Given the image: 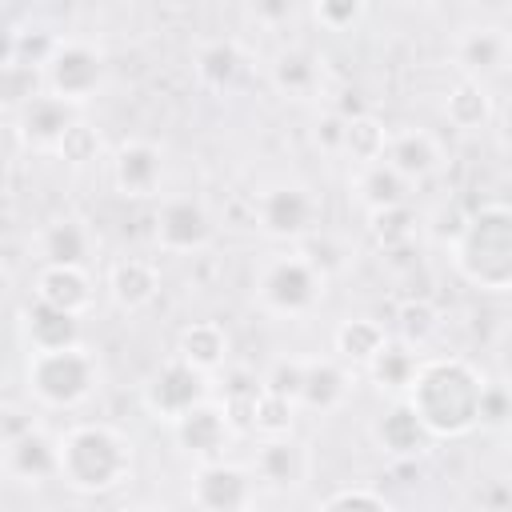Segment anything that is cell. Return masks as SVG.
<instances>
[{
    "label": "cell",
    "instance_id": "36",
    "mask_svg": "<svg viewBox=\"0 0 512 512\" xmlns=\"http://www.w3.org/2000/svg\"><path fill=\"white\" fill-rule=\"evenodd\" d=\"M316 512H396V508H392V500H384V492L364 488V484H352V488L328 492Z\"/></svg>",
    "mask_w": 512,
    "mask_h": 512
},
{
    "label": "cell",
    "instance_id": "43",
    "mask_svg": "<svg viewBox=\"0 0 512 512\" xmlns=\"http://www.w3.org/2000/svg\"><path fill=\"white\" fill-rule=\"evenodd\" d=\"M248 512H272V508H260V504H252V508H248Z\"/></svg>",
    "mask_w": 512,
    "mask_h": 512
},
{
    "label": "cell",
    "instance_id": "7",
    "mask_svg": "<svg viewBox=\"0 0 512 512\" xmlns=\"http://www.w3.org/2000/svg\"><path fill=\"white\" fill-rule=\"evenodd\" d=\"M104 72H108V64H104V52H100L96 44L60 40L56 56H52L48 68H44V92H48V96H60V100H68V104L80 108L84 100H92V96L100 92Z\"/></svg>",
    "mask_w": 512,
    "mask_h": 512
},
{
    "label": "cell",
    "instance_id": "1",
    "mask_svg": "<svg viewBox=\"0 0 512 512\" xmlns=\"http://www.w3.org/2000/svg\"><path fill=\"white\" fill-rule=\"evenodd\" d=\"M484 388V372L464 356H424L404 400L424 420L432 440H460L480 428Z\"/></svg>",
    "mask_w": 512,
    "mask_h": 512
},
{
    "label": "cell",
    "instance_id": "11",
    "mask_svg": "<svg viewBox=\"0 0 512 512\" xmlns=\"http://www.w3.org/2000/svg\"><path fill=\"white\" fill-rule=\"evenodd\" d=\"M0 464H4V476L12 484H24V488L60 480V436H52L40 424H32L28 432L4 440Z\"/></svg>",
    "mask_w": 512,
    "mask_h": 512
},
{
    "label": "cell",
    "instance_id": "45",
    "mask_svg": "<svg viewBox=\"0 0 512 512\" xmlns=\"http://www.w3.org/2000/svg\"><path fill=\"white\" fill-rule=\"evenodd\" d=\"M8 512H20V508H8Z\"/></svg>",
    "mask_w": 512,
    "mask_h": 512
},
{
    "label": "cell",
    "instance_id": "31",
    "mask_svg": "<svg viewBox=\"0 0 512 512\" xmlns=\"http://www.w3.org/2000/svg\"><path fill=\"white\" fill-rule=\"evenodd\" d=\"M272 84L288 100H312L320 92V68L308 52H280L272 64Z\"/></svg>",
    "mask_w": 512,
    "mask_h": 512
},
{
    "label": "cell",
    "instance_id": "21",
    "mask_svg": "<svg viewBox=\"0 0 512 512\" xmlns=\"http://www.w3.org/2000/svg\"><path fill=\"white\" fill-rule=\"evenodd\" d=\"M20 332H24L28 352H56V348L84 344L80 340V320L60 312V308H48L40 300H28V308L20 312Z\"/></svg>",
    "mask_w": 512,
    "mask_h": 512
},
{
    "label": "cell",
    "instance_id": "24",
    "mask_svg": "<svg viewBox=\"0 0 512 512\" xmlns=\"http://www.w3.org/2000/svg\"><path fill=\"white\" fill-rule=\"evenodd\" d=\"M176 356L184 364H192L196 372H204V376L220 372L224 360H228V332H224V324L220 320H196V324H188L176 336Z\"/></svg>",
    "mask_w": 512,
    "mask_h": 512
},
{
    "label": "cell",
    "instance_id": "25",
    "mask_svg": "<svg viewBox=\"0 0 512 512\" xmlns=\"http://www.w3.org/2000/svg\"><path fill=\"white\" fill-rule=\"evenodd\" d=\"M388 344V332L380 320L372 316H352V320H340L336 332H332V356H340L344 364L352 368H368Z\"/></svg>",
    "mask_w": 512,
    "mask_h": 512
},
{
    "label": "cell",
    "instance_id": "9",
    "mask_svg": "<svg viewBox=\"0 0 512 512\" xmlns=\"http://www.w3.org/2000/svg\"><path fill=\"white\" fill-rule=\"evenodd\" d=\"M188 500L196 512H248L256 504V480L228 460L196 464L188 480Z\"/></svg>",
    "mask_w": 512,
    "mask_h": 512
},
{
    "label": "cell",
    "instance_id": "29",
    "mask_svg": "<svg viewBox=\"0 0 512 512\" xmlns=\"http://www.w3.org/2000/svg\"><path fill=\"white\" fill-rule=\"evenodd\" d=\"M356 192H360V204H364L368 212H380V208H400V204H408L412 184H408L396 168H388V164L380 160V164L360 168Z\"/></svg>",
    "mask_w": 512,
    "mask_h": 512
},
{
    "label": "cell",
    "instance_id": "46",
    "mask_svg": "<svg viewBox=\"0 0 512 512\" xmlns=\"http://www.w3.org/2000/svg\"><path fill=\"white\" fill-rule=\"evenodd\" d=\"M508 512H512V508H508Z\"/></svg>",
    "mask_w": 512,
    "mask_h": 512
},
{
    "label": "cell",
    "instance_id": "2",
    "mask_svg": "<svg viewBox=\"0 0 512 512\" xmlns=\"http://www.w3.org/2000/svg\"><path fill=\"white\" fill-rule=\"evenodd\" d=\"M132 440L100 420H84L60 432V480L72 492L104 496L132 476Z\"/></svg>",
    "mask_w": 512,
    "mask_h": 512
},
{
    "label": "cell",
    "instance_id": "30",
    "mask_svg": "<svg viewBox=\"0 0 512 512\" xmlns=\"http://www.w3.org/2000/svg\"><path fill=\"white\" fill-rule=\"evenodd\" d=\"M416 232H420V216L412 212V204L368 212V236L376 240L380 252H404V248H412L416 244Z\"/></svg>",
    "mask_w": 512,
    "mask_h": 512
},
{
    "label": "cell",
    "instance_id": "32",
    "mask_svg": "<svg viewBox=\"0 0 512 512\" xmlns=\"http://www.w3.org/2000/svg\"><path fill=\"white\" fill-rule=\"evenodd\" d=\"M388 140H392V132H388L372 112L352 116V120H348V132H344V156H348L352 164H360V168L380 164L384 152H388Z\"/></svg>",
    "mask_w": 512,
    "mask_h": 512
},
{
    "label": "cell",
    "instance_id": "18",
    "mask_svg": "<svg viewBox=\"0 0 512 512\" xmlns=\"http://www.w3.org/2000/svg\"><path fill=\"white\" fill-rule=\"evenodd\" d=\"M256 476L272 488H300L312 476V448L296 436L260 440L256 448Z\"/></svg>",
    "mask_w": 512,
    "mask_h": 512
},
{
    "label": "cell",
    "instance_id": "17",
    "mask_svg": "<svg viewBox=\"0 0 512 512\" xmlns=\"http://www.w3.org/2000/svg\"><path fill=\"white\" fill-rule=\"evenodd\" d=\"M512 56V36L496 24H476L464 28L456 40V64L464 68L468 80H488L496 76Z\"/></svg>",
    "mask_w": 512,
    "mask_h": 512
},
{
    "label": "cell",
    "instance_id": "10",
    "mask_svg": "<svg viewBox=\"0 0 512 512\" xmlns=\"http://www.w3.org/2000/svg\"><path fill=\"white\" fill-rule=\"evenodd\" d=\"M156 248L168 252V256H188V252H200L208 248L212 240V216L200 200L192 196H168L160 208H156Z\"/></svg>",
    "mask_w": 512,
    "mask_h": 512
},
{
    "label": "cell",
    "instance_id": "44",
    "mask_svg": "<svg viewBox=\"0 0 512 512\" xmlns=\"http://www.w3.org/2000/svg\"><path fill=\"white\" fill-rule=\"evenodd\" d=\"M504 436H508V448H512V424H508V428H504Z\"/></svg>",
    "mask_w": 512,
    "mask_h": 512
},
{
    "label": "cell",
    "instance_id": "15",
    "mask_svg": "<svg viewBox=\"0 0 512 512\" xmlns=\"http://www.w3.org/2000/svg\"><path fill=\"white\" fill-rule=\"evenodd\" d=\"M32 300L48 304V308H60L76 320H84L96 304V288H92V276L88 268H64V264H40L36 268V280H32Z\"/></svg>",
    "mask_w": 512,
    "mask_h": 512
},
{
    "label": "cell",
    "instance_id": "4",
    "mask_svg": "<svg viewBox=\"0 0 512 512\" xmlns=\"http://www.w3.org/2000/svg\"><path fill=\"white\" fill-rule=\"evenodd\" d=\"M100 356L88 344L56 348V352H28L24 360V392L44 412H76L100 388Z\"/></svg>",
    "mask_w": 512,
    "mask_h": 512
},
{
    "label": "cell",
    "instance_id": "38",
    "mask_svg": "<svg viewBox=\"0 0 512 512\" xmlns=\"http://www.w3.org/2000/svg\"><path fill=\"white\" fill-rule=\"evenodd\" d=\"M364 0H316L312 4V20L328 32H352L364 20Z\"/></svg>",
    "mask_w": 512,
    "mask_h": 512
},
{
    "label": "cell",
    "instance_id": "8",
    "mask_svg": "<svg viewBox=\"0 0 512 512\" xmlns=\"http://www.w3.org/2000/svg\"><path fill=\"white\" fill-rule=\"evenodd\" d=\"M208 400H212L208 376L196 372L192 364H184L180 356H172L168 364H160V368L152 372V380L144 384V408H148L156 420H164L168 428H172L180 416H188L192 408L208 404Z\"/></svg>",
    "mask_w": 512,
    "mask_h": 512
},
{
    "label": "cell",
    "instance_id": "27",
    "mask_svg": "<svg viewBox=\"0 0 512 512\" xmlns=\"http://www.w3.org/2000/svg\"><path fill=\"white\" fill-rule=\"evenodd\" d=\"M444 116H448V124L460 128V132L484 128V124L492 120V92H488V84L460 76V80L448 88V96H444Z\"/></svg>",
    "mask_w": 512,
    "mask_h": 512
},
{
    "label": "cell",
    "instance_id": "19",
    "mask_svg": "<svg viewBox=\"0 0 512 512\" xmlns=\"http://www.w3.org/2000/svg\"><path fill=\"white\" fill-rule=\"evenodd\" d=\"M160 292V264L152 256H124L108 268V296L124 312H140Z\"/></svg>",
    "mask_w": 512,
    "mask_h": 512
},
{
    "label": "cell",
    "instance_id": "26",
    "mask_svg": "<svg viewBox=\"0 0 512 512\" xmlns=\"http://www.w3.org/2000/svg\"><path fill=\"white\" fill-rule=\"evenodd\" d=\"M420 360H424V356H420L416 348H408L404 340H388L384 352L368 364V376H372V384H376L380 392L404 400L408 388H412V380H416V372H420Z\"/></svg>",
    "mask_w": 512,
    "mask_h": 512
},
{
    "label": "cell",
    "instance_id": "23",
    "mask_svg": "<svg viewBox=\"0 0 512 512\" xmlns=\"http://www.w3.org/2000/svg\"><path fill=\"white\" fill-rule=\"evenodd\" d=\"M384 164L396 168L408 184H420V180H428V176L440 168V144H436L424 128L392 132L388 152H384Z\"/></svg>",
    "mask_w": 512,
    "mask_h": 512
},
{
    "label": "cell",
    "instance_id": "40",
    "mask_svg": "<svg viewBox=\"0 0 512 512\" xmlns=\"http://www.w3.org/2000/svg\"><path fill=\"white\" fill-rule=\"evenodd\" d=\"M480 424L484 428H508L512 424V388H504V384H488L484 388Z\"/></svg>",
    "mask_w": 512,
    "mask_h": 512
},
{
    "label": "cell",
    "instance_id": "12",
    "mask_svg": "<svg viewBox=\"0 0 512 512\" xmlns=\"http://www.w3.org/2000/svg\"><path fill=\"white\" fill-rule=\"evenodd\" d=\"M8 124L16 128V136L36 148V152H56L60 140L80 124V108L60 100V96H36L32 104H24L16 116H8Z\"/></svg>",
    "mask_w": 512,
    "mask_h": 512
},
{
    "label": "cell",
    "instance_id": "3",
    "mask_svg": "<svg viewBox=\"0 0 512 512\" xmlns=\"http://www.w3.org/2000/svg\"><path fill=\"white\" fill-rule=\"evenodd\" d=\"M452 264L480 292H512V204L476 208L452 236Z\"/></svg>",
    "mask_w": 512,
    "mask_h": 512
},
{
    "label": "cell",
    "instance_id": "14",
    "mask_svg": "<svg viewBox=\"0 0 512 512\" xmlns=\"http://www.w3.org/2000/svg\"><path fill=\"white\" fill-rule=\"evenodd\" d=\"M172 436H176L184 456H192L196 464H212V460H224V448H228V440L236 432H232L224 408L216 400H208V404L192 408L188 416H180L172 424Z\"/></svg>",
    "mask_w": 512,
    "mask_h": 512
},
{
    "label": "cell",
    "instance_id": "6",
    "mask_svg": "<svg viewBox=\"0 0 512 512\" xmlns=\"http://www.w3.org/2000/svg\"><path fill=\"white\" fill-rule=\"evenodd\" d=\"M252 224L280 244H304L320 228V200L304 184H272L252 200Z\"/></svg>",
    "mask_w": 512,
    "mask_h": 512
},
{
    "label": "cell",
    "instance_id": "20",
    "mask_svg": "<svg viewBox=\"0 0 512 512\" xmlns=\"http://www.w3.org/2000/svg\"><path fill=\"white\" fill-rule=\"evenodd\" d=\"M372 436H376V444H380V452H388V456H400V460H412V456H424L436 440H432V432L424 428V420L412 412V404L408 400H396L380 420H376V428H372Z\"/></svg>",
    "mask_w": 512,
    "mask_h": 512
},
{
    "label": "cell",
    "instance_id": "28",
    "mask_svg": "<svg viewBox=\"0 0 512 512\" xmlns=\"http://www.w3.org/2000/svg\"><path fill=\"white\" fill-rule=\"evenodd\" d=\"M240 68H244V52H240V44L228 40V36L208 40V44H200V52H196V80H200L204 88H212V92H224V88L240 76Z\"/></svg>",
    "mask_w": 512,
    "mask_h": 512
},
{
    "label": "cell",
    "instance_id": "5",
    "mask_svg": "<svg viewBox=\"0 0 512 512\" xmlns=\"http://www.w3.org/2000/svg\"><path fill=\"white\" fill-rule=\"evenodd\" d=\"M324 288H328V276L300 248L284 252V256H272L256 276L260 308L272 312V316H288V320H300V316L316 312L320 300H324Z\"/></svg>",
    "mask_w": 512,
    "mask_h": 512
},
{
    "label": "cell",
    "instance_id": "42",
    "mask_svg": "<svg viewBox=\"0 0 512 512\" xmlns=\"http://www.w3.org/2000/svg\"><path fill=\"white\" fill-rule=\"evenodd\" d=\"M124 512H164V508H156V504H132V508H124Z\"/></svg>",
    "mask_w": 512,
    "mask_h": 512
},
{
    "label": "cell",
    "instance_id": "34",
    "mask_svg": "<svg viewBox=\"0 0 512 512\" xmlns=\"http://www.w3.org/2000/svg\"><path fill=\"white\" fill-rule=\"evenodd\" d=\"M440 332V312L432 300H404L396 308V336L408 344V348H424L432 336Z\"/></svg>",
    "mask_w": 512,
    "mask_h": 512
},
{
    "label": "cell",
    "instance_id": "16",
    "mask_svg": "<svg viewBox=\"0 0 512 512\" xmlns=\"http://www.w3.org/2000/svg\"><path fill=\"white\" fill-rule=\"evenodd\" d=\"M352 364H344L340 356H324V360H304V384H300V408L308 412H340L352 396Z\"/></svg>",
    "mask_w": 512,
    "mask_h": 512
},
{
    "label": "cell",
    "instance_id": "41",
    "mask_svg": "<svg viewBox=\"0 0 512 512\" xmlns=\"http://www.w3.org/2000/svg\"><path fill=\"white\" fill-rule=\"evenodd\" d=\"M344 132H348V116H340L336 108H328L320 120H316V144H320V152H328V156H344Z\"/></svg>",
    "mask_w": 512,
    "mask_h": 512
},
{
    "label": "cell",
    "instance_id": "35",
    "mask_svg": "<svg viewBox=\"0 0 512 512\" xmlns=\"http://www.w3.org/2000/svg\"><path fill=\"white\" fill-rule=\"evenodd\" d=\"M296 400H284L276 392H260V404H256V424L252 432L260 440H280V436H292V424H296Z\"/></svg>",
    "mask_w": 512,
    "mask_h": 512
},
{
    "label": "cell",
    "instance_id": "39",
    "mask_svg": "<svg viewBox=\"0 0 512 512\" xmlns=\"http://www.w3.org/2000/svg\"><path fill=\"white\" fill-rule=\"evenodd\" d=\"M300 384H304V360H276L264 376V388L284 396V400H296L300 404Z\"/></svg>",
    "mask_w": 512,
    "mask_h": 512
},
{
    "label": "cell",
    "instance_id": "22",
    "mask_svg": "<svg viewBox=\"0 0 512 512\" xmlns=\"http://www.w3.org/2000/svg\"><path fill=\"white\" fill-rule=\"evenodd\" d=\"M40 264H64V268H88L92 256V232L76 216H60L36 232Z\"/></svg>",
    "mask_w": 512,
    "mask_h": 512
},
{
    "label": "cell",
    "instance_id": "37",
    "mask_svg": "<svg viewBox=\"0 0 512 512\" xmlns=\"http://www.w3.org/2000/svg\"><path fill=\"white\" fill-rule=\"evenodd\" d=\"M100 152H104V140H100V132L92 128V124H76L64 140H60V148H56V156L64 160V164H72V168H84V164H92V160H100Z\"/></svg>",
    "mask_w": 512,
    "mask_h": 512
},
{
    "label": "cell",
    "instance_id": "33",
    "mask_svg": "<svg viewBox=\"0 0 512 512\" xmlns=\"http://www.w3.org/2000/svg\"><path fill=\"white\" fill-rule=\"evenodd\" d=\"M260 392H264V380H252V376H244V372H236V376L228 380L220 408H224V416H228L232 432H252V424H256V404H260Z\"/></svg>",
    "mask_w": 512,
    "mask_h": 512
},
{
    "label": "cell",
    "instance_id": "13",
    "mask_svg": "<svg viewBox=\"0 0 512 512\" xmlns=\"http://www.w3.org/2000/svg\"><path fill=\"white\" fill-rule=\"evenodd\" d=\"M112 188L124 200H152L164 188V152L152 140H124L112 152Z\"/></svg>",
    "mask_w": 512,
    "mask_h": 512
}]
</instances>
